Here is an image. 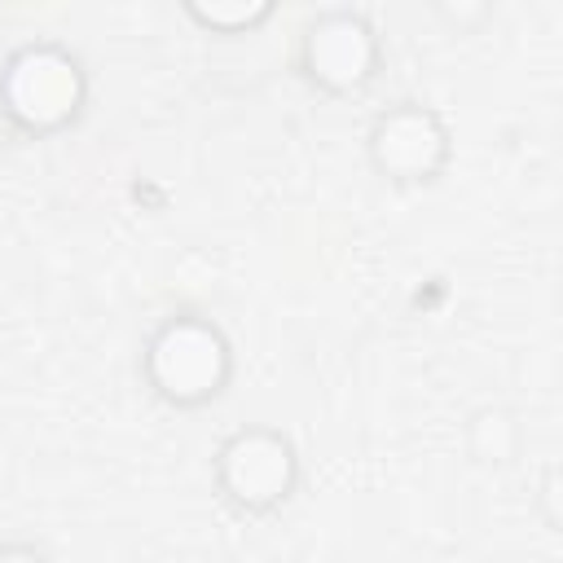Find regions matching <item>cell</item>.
<instances>
[{"mask_svg": "<svg viewBox=\"0 0 563 563\" xmlns=\"http://www.w3.org/2000/svg\"><path fill=\"white\" fill-rule=\"evenodd\" d=\"M299 449L282 427L246 422L229 431L211 453V479L229 510L242 519L277 515L299 488Z\"/></svg>", "mask_w": 563, "mask_h": 563, "instance_id": "obj_3", "label": "cell"}, {"mask_svg": "<svg viewBox=\"0 0 563 563\" xmlns=\"http://www.w3.org/2000/svg\"><path fill=\"white\" fill-rule=\"evenodd\" d=\"M92 97L84 57L62 40H26L0 62V119L26 141L70 132Z\"/></svg>", "mask_w": 563, "mask_h": 563, "instance_id": "obj_1", "label": "cell"}, {"mask_svg": "<svg viewBox=\"0 0 563 563\" xmlns=\"http://www.w3.org/2000/svg\"><path fill=\"white\" fill-rule=\"evenodd\" d=\"M0 563H53V554L35 541H0Z\"/></svg>", "mask_w": 563, "mask_h": 563, "instance_id": "obj_8", "label": "cell"}, {"mask_svg": "<svg viewBox=\"0 0 563 563\" xmlns=\"http://www.w3.org/2000/svg\"><path fill=\"white\" fill-rule=\"evenodd\" d=\"M365 158L387 185H435L453 163V128L427 101H391L365 128Z\"/></svg>", "mask_w": 563, "mask_h": 563, "instance_id": "obj_5", "label": "cell"}, {"mask_svg": "<svg viewBox=\"0 0 563 563\" xmlns=\"http://www.w3.org/2000/svg\"><path fill=\"white\" fill-rule=\"evenodd\" d=\"M295 66L321 97H361L383 70V35L365 9H321L299 31Z\"/></svg>", "mask_w": 563, "mask_h": 563, "instance_id": "obj_4", "label": "cell"}, {"mask_svg": "<svg viewBox=\"0 0 563 563\" xmlns=\"http://www.w3.org/2000/svg\"><path fill=\"white\" fill-rule=\"evenodd\" d=\"M519 449H523V427L510 409L484 405L466 418V453L479 466H506L519 457Z\"/></svg>", "mask_w": 563, "mask_h": 563, "instance_id": "obj_6", "label": "cell"}, {"mask_svg": "<svg viewBox=\"0 0 563 563\" xmlns=\"http://www.w3.org/2000/svg\"><path fill=\"white\" fill-rule=\"evenodd\" d=\"M180 13L207 35H255L277 4L273 0H185Z\"/></svg>", "mask_w": 563, "mask_h": 563, "instance_id": "obj_7", "label": "cell"}, {"mask_svg": "<svg viewBox=\"0 0 563 563\" xmlns=\"http://www.w3.org/2000/svg\"><path fill=\"white\" fill-rule=\"evenodd\" d=\"M233 339L207 312L180 308L163 317L141 347V378L167 409H207L233 383Z\"/></svg>", "mask_w": 563, "mask_h": 563, "instance_id": "obj_2", "label": "cell"}]
</instances>
